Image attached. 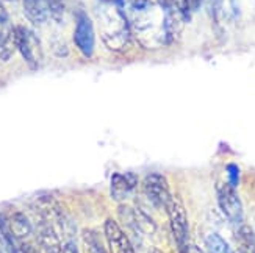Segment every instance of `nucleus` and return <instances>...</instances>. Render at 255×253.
<instances>
[{
    "instance_id": "3",
    "label": "nucleus",
    "mask_w": 255,
    "mask_h": 253,
    "mask_svg": "<svg viewBox=\"0 0 255 253\" xmlns=\"http://www.w3.org/2000/svg\"><path fill=\"white\" fill-rule=\"evenodd\" d=\"M216 197L221 211L224 213L227 221L235 228H241L245 225V210H243L241 199L237 192V188L223 181L216 184Z\"/></svg>"
},
{
    "instance_id": "13",
    "label": "nucleus",
    "mask_w": 255,
    "mask_h": 253,
    "mask_svg": "<svg viewBox=\"0 0 255 253\" xmlns=\"http://www.w3.org/2000/svg\"><path fill=\"white\" fill-rule=\"evenodd\" d=\"M205 253H234V250L221 235L210 233L205 238Z\"/></svg>"
},
{
    "instance_id": "2",
    "label": "nucleus",
    "mask_w": 255,
    "mask_h": 253,
    "mask_svg": "<svg viewBox=\"0 0 255 253\" xmlns=\"http://www.w3.org/2000/svg\"><path fill=\"white\" fill-rule=\"evenodd\" d=\"M169 216V228L174 238V243L180 253L188 249V239H190V222H188L186 208L180 197L174 195L169 206L166 208Z\"/></svg>"
},
{
    "instance_id": "10",
    "label": "nucleus",
    "mask_w": 255,
    "mask_h": 253,
    "mask_svg": "<svg viewBox=\"0 0 255 253\" xmlns=\"http://www.w3.org/2000/svg\"><path fill=\"white\" fill-rule=\"evenodd\" d=\"M8 217V224L11 232H13L16 241L19 243V247H24L27 244H33L31 238H35V228H33L30 219L24 213H13L6 216Z\"/></svg>"
},
{
    "instance_id": "5",
    "label": "nucleus",
    "mask_w": 255,
    "mask_h": 253,
    "mask_svg": "<svg viewBox=\"0 0 255 253\" xmlns=\"http://www.w3.org/2000/svg\"><path fill=\"white\" fill-rule=\"evenodd\" d=\"M27 19L35 25H42L50 19L60 20L64 13V0H22Z\"/></svg>"
},
{
    "instance_id": "9",
    "label": "nucleus",
    "mask_w": 255,
    "mask_h": 253,
    "mask_svg": "<svg viewBox=\"0 0 255 253\" xmlns=\"http://www.w3.org/2000/svg\"><path fill=\"white\" fill-rule=\"evenodd\" d=\"M16 49L14 27L11 25L6 8L0 3V60L8 61Z\"/></svg>"
},
{
    "instance_id": "17",
    "label": "nucleus",
    "mask_w": 255,
    "mask_h": 253,
    "mask_svg": "<svg viewBox=\"0 0 255 253\" xmlns=\"http://www.w3.org/2000/svg\"><path fill=\"white\" fill-rule=\"evenodd\" d=\"M201 3H202V0H183L186 19H190V13H191V11H196L199 6H201Z\"/></svg>"
},
{
    "instance_id": "1",
    "label": "nucleus",
    "mask_w": 255,
    "mask_h": 253,
    "mask_svg": "<svg viewBox=\"0 0 255 253\" xmlns=\"http://www.w3.org/2000/svg\"><path fill=\"white\" fill-rule=\"evenodd\" d=\"M97 24L107 49L123 53L130 49L133 35L126 14L113 2H102L97 6Z\"/></svg>"
},
{
    "instance_id": "11",
    "label": "nucleus",
    "mask_w": 255,
    "mask_h": 253,
    "mask_svg": "<svg viewBox=\"0 0 255 253\" xmlns=\"http://www.w3.org/2000/svg\"><path fill=\"white\" fill-rule=\"evenodd\" d=\"M138 178L135 173H113L112 177V195L116 200H124L126 195L133 191Z\"/></svg>"
},
{
    "instance_id": "19",
    "label": "nucleus",
    "mask_w": 255,
    "mask_h": 253,
    "mask_svg": "<svg viewBox=\"0 0 255 253\" xmlns=\"http://www.w3.org/2000/svg\"><path fill=\"white\" fill-rule=\"evenodd\" d=\"M183 253H205V252H202L197 246H188V249Z\"/></svg>"
},
{
    "instance_id": "7",
    "label": "nucleus",
    "mask_w": 255,
    "mask_h": 253,
    "mask_svg": "<svg viewBox=\"0 0 255 253\" xmlns=\"http://www.w3.org/2000/svg\"><path fill=\"white\" fill-rule=\"evenodd\" d=\"M74 42L80 53L86 58H91L96 46L94 24L91 17L85 11H79L75 17V30H74Z\"/></svg>"
},
{
    "instance_id": "4",
    "label": "nucleus",
    "mask_w": 255,
    "mask_h": 253,
    "mask_svg": "<svg viewBox=\"0 0 255 253\" xmlns=\"http://www.w3.org/2000/svg\"><path fill=\"white\" fill-rule=\"evenodd\" d=\"M14 41H16V49L20 52L25 63L31 69H38L42 64L44 55H42L41 41L36 36V33L25 25H17L14 27Z\"/></svg>"
},
{
    "instance_id": "14",
    "label": "nucleus",
    "mask_w": 255,
    "mask_h": 253,
    "mask_svg": "<svg viewBox=\"0 0 255 253\" xmlns=\"http://www.w3.org/2000/svg\"><path fill=\"white\" fill-rule=\"evenodd\" d=\"M238 238H240V246L238 253H255V236L249 228L243 225L238 228Z\"/></svg>"
},
{
    "instance_id": "18",
    "label": "nucleus",
    "mask_w": 255,
    "mask_h": 253,
    "mask_svg": "<svg viewBox=\"0 0 255 253\" xmlns=\"http://www.w3.org/2000/svg\"><path fill=\"white\" fill-rule=\"evenodd\" d=\"M63 253H79V249H77V246L72 239L68 241V243L63 246Z\"/></svg>"
},
{
    "instance_id": "16",
    "label": "nucleus",
    "mask_w": 255,
    "mask_h": 253,
    "mask_svg": "<svg viewBox=\"0 0 255 253\" xmlns=\"http://www.w3.org/2000/svg\"><path fill=\"white\" fill-rule=\"evenodd\" d=\"M226 172H227V177H229V184H232L234 188L238 186V181H240V168L237 166L235 163H229L227 168H226Z\"/></svg>"
},
{
    "instance_id": "21",
    "label": "nucleus",
    "mask_w": 255,
    "mask_h": 253,
    "mask_svg": "<svg viewBox=\"0 0 255 253\" xmlns=\"http://www.w3.org/2000/svg\"><path fill=\"white\" fill-rule=\"evenodd\" d=\"M0 253H3V252H2V250H0Z\"/></svg>"
},
{
    "instance_id": "15",
    "label": "nucleus",
    "mask_w": 255,
    "mask_h": 253,
    "mask_svg": "<svg viewBox=\"0 0 255 253\" xmlns=\"http://www.w3.org/2000/svg\"><path fill=\"white\" fill-rule=\"evenodd\" d=\"M83 246L86 253H107L101 241H99L97 233H94L93 230H85L83 232Z\"/></svg>"
},
{
    "instance_id": "12",
    "label": "nucleus",
    "mask_w": 255,
    "mask_h": 253,
    "mask_svg": "<svg viewBox=\"0 0 255 253\" xmlns=\"http://www.w3.org/2000/svg\"><path fill=\"white\" fill-rule=\"evenodd\" d=\"M0 238H2V243L8 253H20L19 243L16 241L13 232H11V228H9L8 217L2 213H0Z\"/></svg>"
},
{
    "instance_id": "6",
    "label": "nucleus",
    "mask_w": 255,
    "mask_h": 253,
    "mask_svg": "<svg viewBox=\"0 0 255 253\" xmlns=\"http://www.w3.org/2000/svg\"><path fill=\"white\" fill-rule=\"evenodd\" d=\"M142 191L147 195V199L153 203V206L166 210L172 200L171 186L161 173H149L142 181Z\"/></svg>"
},
{
    "instance_id": "8",
    "label": "nucleus",
    "mask_w": 255,
    "mask_h": 253,
    "mask_svg": "<svg viewBox=\"0 0 255 253\" xmlns=\"http://www.w3.org/2000/svg\"><path fill=\"white\" fill-rule=\"evenodd\" d=\"M105 230V239L108 244V253H135L131 239L123 230L116 221L108 219L104 225Z\"/></svg>"
},
{
    "instance_id": "20",
    "label": "nucleus",
    "mask_w": 255,
    "mask_h": 253,
    "mask_svg": "<svg viewBox=\"0 0 255 253\" xmlns=\"http://www.w3.org/2000/svg\"><path fill=\"white\" fill-rule=\"evenodd\" d=\"M102 2H115V0H102Z\"/></svg>"
}]
</instances>
